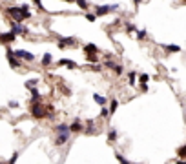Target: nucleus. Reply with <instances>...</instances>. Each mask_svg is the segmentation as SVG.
<instances>
[{
  "mask_svg": "<svg viewBox=\"0 0 186 164\" xmlns=\"http://www.w3.org/2000/svg\"><path fill=\"white\" fill-rule=\"evenodd\" d=\"M13 55H15V57H20V59L28 60V62H31L33 59H35V55L29 53V51H26V49H17V51H13Z\"/></svg>",
  "mask_w": 186,
  "mask_h": 164,
  "instance_id": "nucleus-1",
  "label": "nucleus"
},
{
  "mask_svg": "<svg viewBox=\"0 0 186 164\" xmlns=\"http://www.w3.org/2000/svg\"><path fill=\"white\" fill-rule=\"evenodd\" d=\"M117 6H98L97 7V13H95V17H102V15H108L109 11H113Z\"/></svg>",
  "mask_w": 186,
  "mask_h": 164,
  "instance_id": "nucleus-2",
  "label": "nucleus"
},
{
  "mask_svg": "<svg viewBox=\"0 0 186 164\" xmlns=\"http://www.w3.org/2000/svg\"><path fill=\"white\" fill-rule=\"evenodd\" d=\"M7 13L13 17L15 20H22V9H20V7H9Z\"/></svg>",
  "mask_w": 186,
  "mask_h": 164,
  "instance_id": "nucleus-3",
  "label": "nucleus"
},
{
  "mask_svg": "<svg viewBox=\"0 0 186 164\" xmlns=\"http://www.w3.org/2000/svg\"><path fill=\"white\" fill-rule=\"evenodd\" d=\"M9 33H13V35H20V33H28V29L24 26H20V24H13Z\"/></svg>",
  "mask_w": 186,
  "mask_h": 164,
  "instance_id": "nucleus-4",
  "label": "nucleus"
},
{
  "mask_svg": "<svg viewBox=\"0 0 186 164\" xmlns=\"http://www.w3.org/2000/svg\"><path fill=\"white\" fill-rule=\"evenodd\" d=\"M55 131H57L59 135H69V126H66V124H59V126H55Z\"/></svg>",
  "mask_w": 186,
  "mask_h": 164,
  "instance_id": "nucleus-5",
  "label": "nucleus"
},
{
  "mask_svg": "<svg viewBox=\"0 0 186 164\" xmlns=\"http://www.w3.org/2000/svg\"><path fill=\"white\" fill-rule=\"evenodd\" d=\"M31 113H33V117L40 118V117H44V109H42L38 104H35V106H33V109H31Z\"/></svg>",
  "mask_w": 186,
  "mask_h": 164,
  "instance_id": "nucleus-6",
  "label": "nucleus"
},
{
  "mask_svg": "<svg viewBox=\"0 0 186 164\" xmlns=\"http://www.w3.org/2000/svg\"><path fill=\"white\" fill-rule=\"evenodd\" d=\"M7 60H9V64L13 66V68H18V60L15 59V55H13L11 49H7Z\"/></svg>",
  "mask_w": 186,
  "mask_h": 164,
  "instance_id": "nucleus-7",
  "label": "nucleus"
},
{
  "mask_svg": "<svg viewBox=\"0 0 186 164\" xmlns=\"http://www.w3.org/2000/svg\"><path fill=\"white\" fill-rule=\"evenodd\" d=\"M68 139H69V135H59L57 139H55V146H62V144H66V142H68Z\"/></svg>",
  "mask_w": 186,
  "mask_h": 164,
  "instance_id": "nucleus-8",
  "label": "nucleus"
},
{
  "mask_svg": "<svg viewBox=\"0 0 186 164\" xmlns=\"http://www.w3.org/2000/svg\"><path fill=\"white\" fill-rule=\"evenodd\" d=\"M0 40H2V42H13L15 35H13V33H4V35H0Z\"/></svg>",
  "mask_w": 186,
  "mask_h": 164,
  "instance_id": "nucleus-9",
  "label": "nucleus"
},
{
  "mask_svg": "<svg viewBox=\"0 0 186 164\" xmlns=\"http://www.w3.org/2000/svg\"><path fill=\"white\" fill-rule=\"evenodd\" d=\"M84 51H86V53H90V55H95L98 49H97V46H93V44H88V46L84 48Z\"/></svg>",
  "mask_w": 186,
  "mask_h": 164,
  "instance_id": "nucleus-10",
  "label": "nucleus"
},
{
  "mask_svg": "<svg viewBox=\"0 0 186 164\" xmlns=\"http://www.w3.org/2000/svg\"><path fill=\"white\" fill-rule=\"evenodd\" d=\"M71 44H73V38H62L59 48H66V46H71Z\"/></svg>",
  "mask_w": 186,
  "mask_h": 164,
  "instance_id": "nucleus-11",
  "label": "nucleus"
},
{
  "mask_svg": "<svg viewBox=\"0 0 186 164\" xmlns=\"http://www.w3.org/2000/svg\"><path fill=\"white\" fill-rule=\"evenodd\" d=\"M80 129H82V126H80L79 120H77V122H73V124L69 126V131H75V133H77V131H80Z\"/></svg>",
  "mask_w": 186,
  "mask_h": 164,
  "instance_id": "nucleus-12",
  "label": "nucleus"
},
{
  "mask_svg": "<svg viewBox=\"0 0 186 164\" xmlns=\"http://www.w3.org/2000/svg\"><path fill=\"white\" fill-rule=\"evenodd\" d=\"M93 100H95L97 104H104V102H106V98H104L102 95H98V93H95V95H93Z\"/></svg>",
  "mask_w": 186,
  "mask_h": 164,
  "instance_id": "nucleus-13",
  "label": "nucleus"
},
{
  "mask_svg": "<svg viewBox=\"0 0 186 164\" xmlns=\"http://www.w3.org/2000/svg\"><path fill=\"white\" fill-rule=\"evenodd\" d=\"M20 9H22V18H29V17H31L28 6H20Z\"/></svg>",
  "mask_w": 186,
  "mask_h": 164,
  "instance_id": "nucleus-14",
  "label": "nucleus"
},
{
  "mask_svg": "<svg viewBox=\"0 0 186 164\" xmlns=\"http://www.w3.org/2000/svg\"><path fill=\"white\" fill-rule=\"evenodd\" d=\"M37 82H38L37 79H33V80H28V82H26V87H28V90H35V86H37Z\"/></svg>",
  "mask_w": 186,
  "mask_h": 164,
  "instance_id": "nucleus-15",
  "label": "nucleus"
},
{
  "mask_svg": "<svg viewBox=\"0 0 186 164\" xmlns=\"http://www.w3.org/2000/svg\"><path fill=\"white\" fill-rule=\"evenodd\" d=\"M51 60H53V59H51V55L46 53V55H44V59H42V64H44V66H48V64H51Z\"/></svg>",
  "mask_w": 186,
  "mask_h": 164,
  "instance_id": "nucleus-16",
  "label": "nucleus"
},
{
  "mask_svg": "<svg viewBox=\"0 0 186 164\" xmlns=\"http://www.w3.org/2000/svg\"><path fill=\"white\" fill-rule=\"evenodd\" d=\"M117 106H119V102L115 100V98H113V100H111V106H109V109H108V111H111V113H115L117 111Z\"/></svg>",
  "mask_w": 186,
  "mask_h": 164,
  "instance_id": "nucleus-17",
  "label": "nucleus"
},
{
  "mask_svg": "<svg viewBox=\"0 0 186 164\" xmlns=\"http://www.w3.org/2000/svg\"><path fill=\"white\" fill-rule=\"evenodd\" d=\"M60 64L68 66V68H75V62H71V60H68V59H62V60H60Z\"/></svg>",
  "mask_w": 186,
  "mask_h": 164,
  "instance_id": "nucleus-18",
  "label": "nucleus"
},
{
  "mask_svg": "<svg viewBox=\"0 0 186 164\" xmlns=\"http://www.w3.org/2000/svg\"><path fill=\"white\" fill-rule=\"evenodd\" d=\"M31 95H33V100H35V104H38V98H40L38 91H37V90H31Z\"/></svg>",
  "mask_w": 186,
  "mask_h": 164,
  "instance_id": "nucleus-19",
  "label": "nucleus"
},
{
  "mask_svg": "<svg viewBox=\"0 0 186 164\" xmlns=\"http://www.w3.org/2000/svg\"><path fill=\"white\" fill-rule=\"evenodd\" d=\"M108 139H109V140H115V139H117V131H115V129H109Z\"/></svg>",
  "mask_w": 186,
  "mask_h": 164,
  "instance_id": "nucleus-20",
  "label": "nucleus"
},
{
  "mask_svg": "<svg viewBox=\"0 0 186 164\" xmlns=\"http://www.w3.org/2000/svg\"><path fill=\"white\" fill-rule=\"evenodd\" d=\"M111 69H113V71H115L117 75H120V73H122V66H119V64H115V66H113V68H111Z\"/></svg>",
  "mask_w": 186,
  "mask_h": 164,
  "instance_id": "nucleus-21",
  "label": "nucleus"
},
{
  "mask_svg": "<svg viewBox=\"0 0 186 164\" xmlns=\"http://www.w3.org/2000/svg\"><path fill=\"white\" fill-rule=\"evenodd\" d=\"M117 159H119V162H120V164H130V160H126L122 155H119V153H117Z\"/></svg>",
  "mask_w": 186,
  "mask_h": 164,
  "instance_id": "nucleus-22",
  "label": "nucleus"
},
{
  "mask_svg": "<svg viewBox=\"0 0 186 164\" xmlns=\"http://www.w3.org/2000/svg\"><path fill=\"white\" fill-rule=\"evenodd\" d=\"M177 153H179V157H181V159H182V157H184V153H186V146H181V148H179V151H177Z\"/></svg>",
  "mask_w": 186,
  "mask_h": 164,
  "instance_id": "nucleus-23",
  "label": "nucleus"
},
{
  "mask_svg": "<svg viewBox=\"0 0 186 164\" xmlns=\"http://www.w3.org/2000/svg\"><path fill=\"white\" fill-rule=\"evenodd\" d=\"M88 60L90 62H98V57L97 55H88Z\"/></svg>",
  "mask_w": 186,
  "mask_h": 164,
  "instance_id": "nucleus-24",
  "label": "nucleus"
},
{
  "mask_svg": "<svg viewBox=\"0 0 186 164\" xmlns=\"http://www.w3.org/2000/svg\"><path fill=\"white\" fill-rule=\"evenodd\" d=\"M101 117H102V118H108V117H109V111H108V109H106V108H104V109H102V111H101Z\"/></svg>",
  "mask_w": 186,
  "mask_h": 164,
  "instance_id": "nucleus-25",
  "label": "nucleus"
},
{
  "mask_svg": "<svg viewBox=\"0 0 186 164\" xmlns=\"http://www.w3.org/2000/svg\"><path fill=\"white\" fill-rule=\"evenodd\" d=\"M17 159H18V153H13V157L9 159V164H15V162H17Z\"/></svg>",
  "mask_w": 186,
  "mask_h": 164,
  "instance_id": "nucleus-26",
  "label": "nucleus"
},
{
  "mask_svg": "<svg viewBox=\"0 0 186 164\" xmlns=\"http://www.w3.org/2000/svg\"><path fill=\"white\" fill-rule=\"evenodd\" d=\"M137 37H139V38L142 40V38H144V37H146V31H144V29H142V31H139V33H137Z\"/></svg>",
  "mask_w": 186,
  "mask_h": 164,
  "instance_id": "nucleus-27",
  "label": "nucleus"
},
{
  "mask_svg": "<svg viewBox=\"0 0 186 164\" xmlns=\"http://www.w3.org/2000/svg\"><path fill=\"white\" fill-rule=\"evenodd\" d=\"M166 49H170V51H179L181 48H179V46H166Z\"/></svg>",
  "mask_w": 186,
  "mask_h": 164,
  "instance_id": "nucleus-28",
  "label": "nucleus"
},
{
  "mask_svg": "<svg viewBox=\"0 0 186 164\" xmlns=\"http://www.w3.org/2000/svg\"><path fill=\"white\" fill-rule=\"evenodd\" d=\"M148 79H150V77H148V75H140V84H142V82H146Z\"/></svg>",
  "mask_w": 186,
  "mask_h": 164,
  "instance_id": "nucleus-29",
  "label": "nucleus"
},
{
  "mask_svg": "<svg viewBox=\"0 0 186 164\" xmlns=\"http://www.w3.org/2000/svg\"><path fill=\"white\" fill-rule=\"evenodd\" d=\"M86 18L90 20V22H95V18H97V17H95V15H86Z\"/></svg>",
  "mask_w": 186,
  "mask_h": 164,
  "instance_id": "nucleus-30",
  "label": "nucleus"
},
{
  "mask_svg": "<svg viewBox=\"0 0 186 164\" xmlns=\"http://www.w3.org/2000/svg\"><path fill=\"white\" fill-rule=\"evenodd\" d=\"M130 82H131V84L135 82V73H130Z\"/></svg>",
  "mask_w": 186,
  "mask_h": 164,
  "instance_id": "nucleus-31",
  "label": "nucleus"
}]
</instances>
